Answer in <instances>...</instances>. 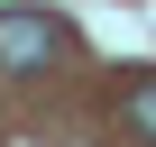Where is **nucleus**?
Here are the masks:
<instances>
[{
    "label": "nucleus",
    "instance_id": "nucleus-1",
    "mask_svg": "<svg viewBox=\"0 0 156 147\" xmlns=\"http://www.w3.org/2000/svg\"><path fill=\"white\" fill-rule=\"evenodd\" d=\"M64 55V28L55 9H0V74H37Z\"/></svg>",
    "mask_w": 156,
    "mask_h": 147
},
{
    "label": "nucleus",
    "instance_id": "nucleus-2",
    "mask_svg": "<svg viewBox=\"0 0 156 147\" xmlns=\"http://www.w3.org/2000/svg\"><path fill=\"white\" fill-rule=\"evenodd\" d=\"M119 110H129V129H138V138H156V74H138V83L119 92Z\"/></svg>",
    "mask_w": 156,
    "mask_h": 147
}]
</instances>
